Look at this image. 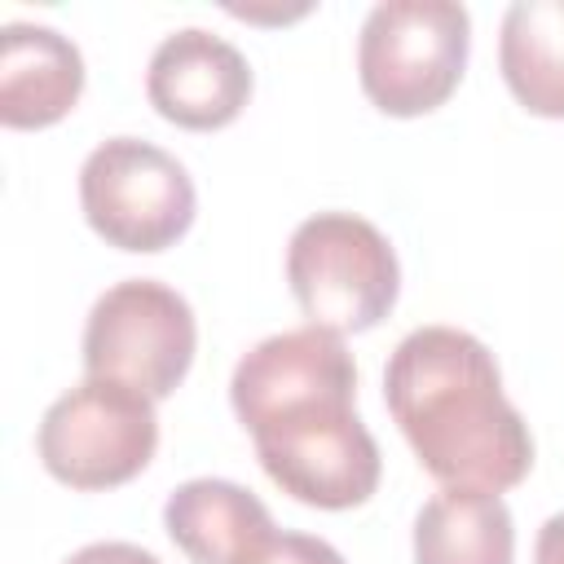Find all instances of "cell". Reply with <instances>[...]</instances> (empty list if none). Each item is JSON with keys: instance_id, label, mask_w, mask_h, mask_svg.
Wrapping results in <instances>:
<instances>
[{"instance_id": "12", "label": "cell", "mask_w": 564, "mask_h": 564, "mask_svg": "<svg viewBox=\"0 0 564 564\" xmlns=\"http://www.w3.org/2000/svg\"><path fill=\"white\" fill-rule=\"evenodd\" d=\"M516 524L498 494L441 489L414 516V564H511Z\"/></svg>"}, {"instance_id": "3", "label": "cell", "mask_w": 564, "mask_h": 564, "mask_svg": "<svg viewBox=\"0 0 564 564\" xmlns=\"http://www.w3.org/2000/svg\"><path fill=\"white\" fill-rule=\"evenodd\" d=\"M286 282L308 326L335 335L379 326L401 291L392 242L352 212L308 216L286 247Z\"/></svg>"}, {"instance_id": "4", "label": "cell", "mask_w": 564, "mask_h": 564, "mask_svg": "<svg viewBox=\"0 0 564 564\" xmlns=\"http://www.w3.org/2000/svg\"><path fill=\"white\" fill-rule=\"evenodd\" d=\"M352 401L357 397L304 401L251 427L260 467L295 502L348 511L379 489L383 458Z\"/></svg>"}, {"instance_id": "1", "label": "cell", "mask_w": 564, "mask_h": 564, "mask_svg": "<svg viewBox=\"0 0 564 564\" xmlns=\"http://www.w3.org/2000/svg\"><path fill=\"white\" fill-rule=\"evenodd\" d=\"M383 401L445 489L502 494L533 467L529 423L507 401L494 352L458 326L410 330L388 357Z\"/></svg>"}, {"instance_id": "14", "label": "cell", "mask_w": 564, "mask_h": 564, "mask_svg": "<svg viewBox=\"0 0 564 564\" xmlns=\"http://www.w3.org/2000/svg\"><path fill=\"white\" fill-rule=\"evenodd\" d=\"M234 564H344V555L313 533H269L256 546H247Z\"/></svg>"}, {"instance_id": "5", "label": "cell", "mask_w": 564, "mask_h": 564, "mask_svg": "<svg viewBox=\"0 0 564 564\" xmlns=\"http://www.w3.org/2000/svg\"><path fill=\"white\" fill-rule=\"evenodd\" d=\"M40 463L70 489H115L141 476L159 449L154 401L119 379L88 375L62 392L35 432Z\"/></svg>"}, {"instance_id": "6", "label": "cell", "mask_w": 564, "mask_h": 564, "mask_svg": "<svg viewBox=\"0 0 564 564\" xmlns=\"http://www.w3.org/2000/svg\"><path fill=\"white\" fill-rule=\"evenodd\" d=\"M79 203L97 238L141 256L181 242L198 212L189 172L141 137H110L84 159Z\"/></svg>"}, {"instance_id": "7", "label": "cell", "mask_w": 564, "mask_h": 564, "mask_svg": "<svg viewBox=\"0 0 564 564\" xmlns=\"http://www.w3.org/2000/svg\"><path fill=\"white\" fill-rule=\"evenodd\" d=\"M194 344L198 322L189 300L154 278H128L115 282L84 322V370L163 401L189 375Z\"/></svg>"}, {"instance_id": "16", "label": "cell", "mask_w": 564, "mask_h": 564, "mask_svg": "<svg viewBox=\"0 0 564 564\" xmlns=\"http://www.w3.org/2000/svg\"><path fill=\"white\" fill-rule=\"evenodd\" d=\"M533 564H564V511H560V516H551V520L538 529Z\"/></svg>"}, {"instance_id": "11", "label": "cell", "mask_w": 564, "mask_h": 564, "mask_svg": "<svg viewBox=\"0 0 564 564\" xmlns=\"http://www.w3.org/2000/svg\"><path fill=\"white\" fill-rule=\"evenodd\" d=\"M163 529L194 564H234L247 546L273 533V516L251 489L198 476L172 489Z\"/></svg>"}, {"instance_id": "8", "label": "cell", "mask_w": 564, "mask_h": 564, "mask_svg": "<svg viewBox=\"0 0 564 564\" xmlns=\"http://www.w3.org/2000/svg\"><path fill=\"white\" fill-rule=\"evenodd\" d=\"M322 397H357V366L344 348V335L326 326H295L260 339L229 379V401L238 423H256Z\"/></svg>"}, {"instance_id": "13", "label": "cell", "mask_w": 564, "mask_h": 564, "mask_svg": "<svg viewBox=\"0 0 564 564\" xmlns=\"http://www.w3.org/2000/svg\"><path fill=\"white\" fill-rule=\"evenodd\" d=\"M498 66L529 115L564 119V0H516L502 13Z\"/></svg>"}, {"instance_id": "9", "label": "cell", "mask_w": 564, "mask_h": 564, "mask_svg": "<svg viewBox=\"0 0 564 564\" xmlns=\"http://www.w3.org/2000/svg\"><path fill=\"white\" fill-rule=\"evenodd\" d=\"M145 93L167 123L212 132L242 115L251 97V66L229 40L203 26H185L154 48Z\"/></svg>"}, {"instance_id": "15", "label": "cell", "mask_w": 564, "mask_h": 564, "mask_svg": "<svg viewBox=\"0 0 564 564\" xmlns=\"http://www.w3.org/2000/svg\"><path fill=\"white\" fill-rule=\"evenodd\" d=\"M66 564H159V555H150L132 542H93V546H79Z\"/></svg>"}, {"instance_id": "2", "label": "cell", "mask_w": 564, "mask_h": 564, "mask_svg": "<svg viewBox=\"0 0 564 564\" xmlns=\"http://www.w3.org/2000/svg\"><path fill=\"white\" fill-rule=\"evenodd\" d=\"M471 48V18L454 0H383L366 13L357 40L361 93L397 119L449 101Z\"/></svg>"}, {"instance_id": "10", "label": "cell", "mask_w": 564, "mask_h": 564, "mask_svg": "<svg viewBox=\"0 0 564 564\" xmlns=\"http://www.w3.org/2000/svg\"><path fill=\"white\" fill-rule=\"evenodd\" d=\"M0 35V123L48 128L66 119L84 93L79 48L40 22H9Z\"/></svg>"}]
</instances>
